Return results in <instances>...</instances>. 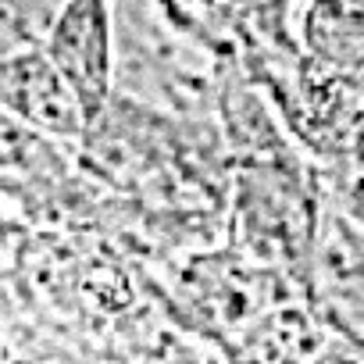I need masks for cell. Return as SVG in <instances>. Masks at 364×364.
Wrapping results in <instances>:
<instances>
[{
    "label": "cell",
    "instance_id": "6da1fadb",
    "mask_svg": "<svg viewBox=\"0 0 364 364\" xmlns=\"http://www.w3.org/2000/svg\"><path fill=\"white\" fill-rule=\"evenodd\" d=\"M40 50L75 90L86 122L114 97V15L111 0H61L40 33Z\"/></svg>",
    "mask_w": 364,
    "mask_h": 364
},
{
    "label": "cell",
    "instance_id": "7a4b0ae2",
    "mask_svg": "<svg viewBox=\"0 0 364 364\" xmlns=\"http://www.w3.org/2000/svg\"><path fill=\"white\" fill-rule=\"evenodd\" d=\"M0 114L50 139H82L90 129L75 90L47 61L40 43L0 61Z\"/></svg>",
    "mask_w": 364,
    "mask_h": 364
},
{
    "label": "cell",
    "instance_id": "3957f363",
    "mask_svg": "<svg viewBox=\"0 0 364 364\" xmlns=\"http://www.w3.org/2000/svg\"><path fill=\"white\" fill-rule=\"evenodd\" d=\"M304 43L332 72L364 68V0H311Z\"/></svg>",
    "mask_w": 364,
    "mask_h": 364
}]
</instances>
